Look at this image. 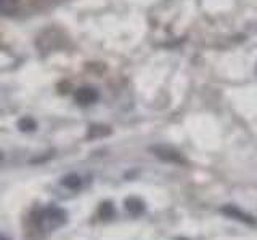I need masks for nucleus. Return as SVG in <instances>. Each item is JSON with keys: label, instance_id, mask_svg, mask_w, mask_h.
I'll return each mask as SVG.
<instances>
[{"label": "nucleus", "instance_id": "obj_2", "mask_svg": "<svg viewBox=\"0 0 257 240\" xmlns=\"http://www.w3.org/2000/svg\"><path fill=\"white\" fill-rule=\"evenodd\" d=\"M220 212L225 214V216H228V218H231V220H238V221H241V222H244V224H251V226H255V220L252 218L251 214H247V213H244V212H241L238 206H235V205H225V206H222L220 208Z\"/></svg>", "mask_w": 257, "mask_h": 240}, {"label": "nucleus", "instance_id": "obj_6", "mask_svg": "<svg viewBox=\"0 0 257 240\" xmlns=\"http://www.w3.org/2000/svg\"><path fill=\"white\" fill-rule=\"evenodd\" d=\"M109 133H111L109 126L104 125H92L88 128V138H101V136H106Z\"/></svg>", "mask_w": 257, "mask_h": 240}, {"label": "nucleus", "instance_id": "obj_4", "mask_svg": "<svg viewBox=\"0 0 257 240\" xmlns=\"http://www.w3.org/2000/svg\"><path fill=\"white\" fill-rule=\"evenodd\" d=\"M125 208H127L128 213H132L134 216H139L145 210V204L137 197H128L125 200Z\"/></svg>", "mask_w": 257, "mask_h": 240}, {"label": "nucleus", "instance_id": "obj_8", "mask_svg": "<svg viewBox=\"0 0 257 240\" xmlns=\"http://www.w3.org/2000/svg\"><path fill=\"white\" fill-rule=\"evenodd\" d=\"M98 214L101 216L103 220H108V218H111L112 214H114V206H112L111 202H104L98 208Z\"/></svg>", "mask_w": 257, "mask_h": 240}, {"label": "nucleus", "instance_id": "obj_10", "mask_svg": "<svg viewBox=\"0 0 257 240\" xmlns=\"http://www.w3.org/2000/svg\"><path fill=\"white\" fill-rule=\"evenodd\" d=\"M0 160H2V154H0Z\"/></svg>", "mask_w": 257, "mask_h": 240}, {"label": "nucleus", "instance_id": "obj_9", "mask_svg": "<svg viewBox=\"0 0 257 240\" xmlns=\"http://www.w3.org/2000/svg\"><path fill=\"white\" fill-rule=\"evenodd\" d=\"M18 6V0H0V12L13 13Z\"/></svg>", "mask_w": 257, "mask_h": 240}, {"label": "nucleus", "instance_id": "obj_5", "mask_svg": "<svg viewBox=\"0 0 257 240\" xmlns=\"http://www.w3.org/2000/svg\"><path fill=\"white\" fill-rule=\"evenodd\" d=\"M61 184L64 188H68L71 190H77L80 188V184H82V181H80V178L77 174H68V176H64Z\"/></svg>", "mask_w": 257, "mask_h": 240}, {"label": "nucleus", "instance_id": "obj_11", "mask_svg": "<svg viewBox=\"0 0 257 240\" xmlns=\"http://www.w3.org/2000/svg\"><path fill=\"white\" fill-rule=\"evenodd\" d=\"M0 240H8V238H0Z\"/></svg>", "mask_w": 257, "mask_h": 240}, {"label": "nucleus", "instance_id": "obj_3", "mask_svg": "<svg viewBox=\"0 0 257 240\" xmlns=\"http://www.w3.org/2000/svg\"><path fill=\"white\" fill-rule=\"evenodd\" d=\"M96 100H98V93L90 86L80 88V90H77V93H76V101L79 104H82V106H88V104L95 102Z\"/></svg>", "mask_w": 257, "mask_h": 240}, {"label": "nucleus", "instance_id": "obj_7", "mask_svg": "<svg viewBox=\"0 0 257 240\" xmlns=\"http://www.w3.org/2000/svg\"><path fill=\"white\" fill-rule=\"evenodd\" d=\"M18 128H20L21 132H34L36 128H37V125H36V122L31 117H24V118H21L20 122H18Z\"/></svg>", "mask_w": 257, "mask_h": 240}, {"label": "nucleus", "instance_id": "obj_1", "mask_svg": "<svg viewBox=\"0 0 257 240\" xmlns=\"http://www.w3.org/2000/svg\"><path fill=\"white\" fill-rule=\"evenodd\" d=\"M158 158L164 160V162H171V164H179L183 165L185 164V158L182 157V154L179 150H175L174 148H169V146H158L153 149Z\"/></svg>", "mask_w": 257, "mask_h": 240}]
</instances>
